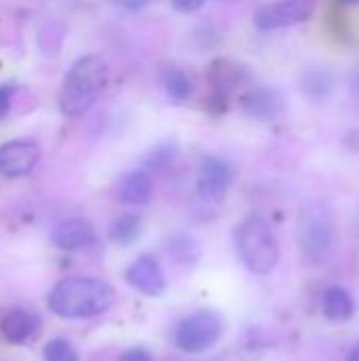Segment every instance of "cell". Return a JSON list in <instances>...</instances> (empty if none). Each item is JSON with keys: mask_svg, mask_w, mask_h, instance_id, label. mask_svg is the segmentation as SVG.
Instances as JSON below:
<instances>
[{"mask_svg": "<svg viewBox=\"0 0 359 361\" xmlns=\"http://www.w3.org/2000/svg\"><path fill=\"white\" fill-rule=\"evenodd\" d=\"M322 311L324 315L334 322V324H343V322H349L355 313V302H353V296L341 288V286H330L326 292H324V298H322Z\"/></svg>", "mask_w": 359, "mask_h": 361, "instance_id": "4fadbf2b", "label": "cell"}, {"mask_svg": "<svg viewBox=\"0 0 359 361\" xmlns=\"http://www.w3.org/2000/svg\"><path fill=\"white\" fill-rule=\"evenodd\" d=\"M347 361H359V343L353 347V349H351V353H349Z\"/></svg>", "mask_w": 359, "mask_h": 361, "instance_id": "603a6c76", "label": "cell"}, {"mask_svg": "<svg viewBox=\"0 0 359 361\" xmlns=\"http://www.w3.org/2000/svg\"><path fill=\"white\" fill-rule=\"evenodd\" d=\"M44 361H80L76 349L70 345V341L66 338H53L47 343L44 351H42Z\"/></svg>", "mask_w": 359, "mask_h": 361, "instance_id": "ac0fdd59", "label": "cell"}, {"mask_svg": "<svg viewBox=\"0 0 359 361\" xmlns=\"http://www.w3.org/2000/svg\"><path fill=\"white\" fill-rule=\"evenodd\" d=\"M203 2H205V0H171L174 8H178L180 13H193V11H197V8H201Z\"/></svg>", "mask_w": 359, "mask_h": 361, "instance_id": "44dd1931", "label": "cell"}, {"mask_svg": "<svg viewBox=\"0 0 359 361\" xmlns=\"http://www.w3.org/2000/svg\"><path fill=\"white\" fill-rule=\"evenodd\" d=\"M233 184V169L218 157H207L197 176V192L207 203H220Z\"/></svg>", "mask_w": 359, "mask_h": 361, "instance_id": "8992f818", "label": "cell"}, {"mask_svg": "<svg viewBox=\"0 0 359 361\" xmlns=\"http://www.w3.org/2000/svg\"><path fill=\"white\" fill-rule=\"evenodd\" d=\"M114 302V288L97 277L61 279L47 298V307L61 319H93Z\"/></svg>", "mask_w": 359, "mask_h": 361, "instance_id": "6da1fadb", "label": "cell"}, {"mask_svg": "<svg viewBox=\"0 0 359 361\" xmlns=\"http://www.w3.org/2000/svg\"><path fill=\"white\" fill-rule=\"evenodd\" d=\"M163 87L167 91V95L176 102H186L193 93H195V78L188 70L180 68V66H169L163 70L161 74Z\"/></svg>", "mask_w": 359, "mask_h": 361, "instance_id": "5bb4252c", "label": "cell"}, {"mask_svg": "<svg viewBox=\"0 0 359 361\" xmlns=\"http://www.w3.org/2000/svg\"><path fill=\"white\" fill-rule=\"evenodd\" d=\"M176 157H178L176 144H174V142H163V144L154 146V148L146 154V159H144V169H146L148 173H150V171H165V169H169V167L174 165Z\"/></svg>", "mask_w": 359, "mask_h": 361, "instance_id": "2e32d148", "label": "cell"}, {"mask_svg": "<svg viewBox=\"0 0 359 361\" xmlns=\"http://www.w3.org/2000/svg\"><path fill=\"white\" fill-rule=\"evenodd\" d=\"M167 252L180 264H193L199 258V245L188 235H176V237H171L169 243H167Z\"/></svg>", "mask_w": 359, "mask_h": 361, "instance_id": "e0dca14e", "label": "cell"}, {"mask_svg": "<svg viewBox=\"0 0 359 361\" xmlns=\"http://www.w3.org/2000/svg\"><path fill=\"white\" fill-rule=\"evenodd\" d=\"M347 2H358V0H347Z\"/></svg>", "mask_w": 359, "mask_h": 361, "instance_id": "cb8c5ba5", "label": "cell"}, {"mask_svg": "<svg viewBox=\"0 0 359 361\" xmlns=\"http://www.w3.org/2000/svg\"><path fill=\"white\" fill-rule=\"evenodd\" d=\"M121 361H154V357H152L146 349H142V347H133V349H129V351H125V353H123Z\"/></svg>", "mask_w": 359, "mask_h": 361, "instance_id": "d6986e66", "label": "cell"}, {"mask_svg": "<svg viewBox=\"0 0 359 361\" xmlns=\"http://www.w3.org/2000/svg\"><path fill=\"white\" fill-rule=\"evenodd\" d=\"M116 6H123V8H127V11H140V8H144L150 0H112Z\"/></svg>", "mask_w": 359, "mask_h": 361, "instance_id": "7402d4cb", "label": "cell"}, {"mask_svg": "<svg viewBox=\"0 0 359 361\" xmlns=\"http://www.w3.org/2000/svg\"><path fill=\"white\" fill-rule=\"evenodd\" d=\"M281 110V99L267 87H256L243 97V112L256 121H275Z\"/></svg>", "mask_w": 359, "mask_h": 361, "instance_id": "7c38bea8", "label": "cell"}, {"mask_svg": "<svg viewBox=\"0 0 359 361\" xmlns=\"http://www.w3.org/2000/svg\"><path fill=\"white\" fill-rule=\"evenodd\" d=\"M140 231H142L140 216H135V214H123V216H118V218L112 220L108 235H110V239L114 243L129 245V243H133L140 237Z\"/></svg>", "mask_w": 359, "mask_h": 361, "instance_id": "9a60e30c", "label": "cell"}, {"mask_svg": "<svg viewBox=\"0 0 359 361\" xmlns=\"http://www.w3.org/2000/svg\"><path fill=\"white\" fill-rule=\"evenodd\" d=\"M224 332V319L212 309H201L184 317L174 330V343L180 351L197 355L218 345Z\"/></svg>", "mask_w": 359, "mask_h": 361, "instance_id": "277c9868", "label": "cell"}, {"mask_svg": "<svg viewBox=\"0 0 359 361\" xmlns=\"http://www.w3.org/2000/svg\"><path fill=\"white\" fill-rule=\"evenodd\" d=\"M42 319L25 309H13L2 315L0 319V336L8 345H25L28 341L40 334Z\"/></svg>", "mask_w": 359, "mask_h": 361, "instance_id": "9c48e42d", "label": "cell"}, {"mask_svg": "<svg viewBox=\"0 0 359 361\" xmlns=\"http://www.w3.org/2000/svg\"><path fill=\"white\" fill-rule=\"evenodd\" d=\"M40 150L30 140H11L0 146V173L6 178H23L38 163Z\"/></svg>", "mask_w": 359, "mask_h": 361, "instance_id": "ba28073f", "label": "cell"}, {"mask_svg": "<svg viewBox=\"0 0 359 361\" xmlns=\"http://www.w3.org/2000/svg\"><path fill=\"white\" fill-rule=\"evenodd\" d=\"M125 279L133 290L146 296H161L167 288L165 271L161 262L150 254H144L138 260H133L125 271Z\"/></svg>", "mask_w": 359, "mask_h": 361, "instance_id": "52a82bcc", "label": "cell"}, {"mask_svg": "<svg viewBox=\"0 0 359 361\" xmlns=\"http://www.w3.org/2000/svg\"><path fill=\"white\" fill-rule=\"evenodd\" d=\"M154 195L152 176L146 169L129 171L118 184V199L127 205H146Z\"/></svg>", "mask_w": 359, "mask_h": 361, "instance_id": "8fae6325", "label": "cell"}, {"mask_svg": "<svg viewBox=\"0 0 359 361\" xmlns=\"http://www.w3.org/2000/svg\"><path fill=\"white\" fill-rule=\"evenodd\" d=\"M108 80V68L102 57L85 55L66 74L59 91V110L66 118L83 116L99 97Z\"/></svg>", "mask_w": 359, "mask_h": 361, "instance_id": "7a4b0ae2", "label": "cell"}, {"mask_svg": "<svg viewBox=\"0 0 359 361\" xmlns=\"http://www.w3.org/2000/svg\"><path fill=\"white\" fill-rule=\"evenodd\" d=\"M51 241L59 250L74 252V250L87 247L95 241V228L85 218H68L53 228Z\"/></svg>", "mask_w": 359, "mask_h": 361, "instance_id": "30bf717a", "label": "cell"}, {"mask_svg": "<svg viewBox=\"0 0 359 361\" xmlns=\"http://www.w3.org/2000/svg\"><path fill=\"white\" fill-rule=\"evenodd\" d=\"M235 243L241 262L256 275H269L279 262V245L269 226L260 216H248L235 231Z\"/></svg>", "mask_w": 359, "mask_h": 361, "instance_id": "3957f363", "label": "cell"}, {"mask_svg": "<svg viewBox=\"0 0 359 361\" xmlns=\"http://www.w3.org/2000/svg\"><path fill=\"white\" fill-rule=\"evenodd\" d=\"M315 11L313 0H279L256 11L254 23L258 30H279L298 25L311 19Z\"/></svg>", "mask_w": 359, "mask_h": 361, "instance_id": "5b68a950", "label": "cell"}, {"mask_svg": "<svg viewBox=\"0 0 359 361\" xmlns=\"http://www.w3.org/2000/svg\"><path fill=\"white\" fill-rule=\"evenodd\" d=\"M11 99H13V87L0 85V118L6 116V112L11 108Z\"/></svg>", "mask_w": 359, "mask_h": 361, "instance_id": "ffe728a7", "label": "cell"}]
</instances>
